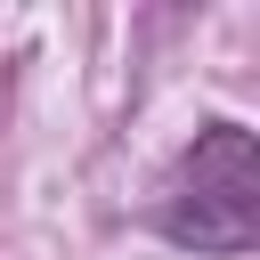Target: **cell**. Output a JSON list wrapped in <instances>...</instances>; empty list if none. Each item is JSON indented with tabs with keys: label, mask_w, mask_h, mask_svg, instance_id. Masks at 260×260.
<instances>
[{
	"label": "cell",
	"mask_w": 260,
	"mask_h": 260,
	"mask_svg": "<svg viewBox=\"0 0 260 260\" xmlns=\"http://www.w3.org/2000/svg\"><path fill=\"white\" fill-rule=\"evenodd\" d=\"M154 228L179 244V252H203V260H236L260 244V138L244 122H203L195 146L179 154L171 187H162V211Z\"/></svg>",
	"instance_id": "cell-1"
}]
</instances>
